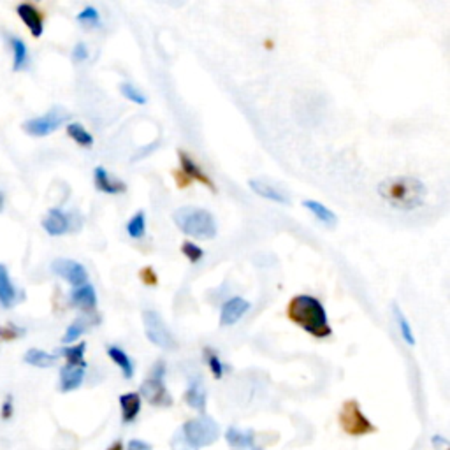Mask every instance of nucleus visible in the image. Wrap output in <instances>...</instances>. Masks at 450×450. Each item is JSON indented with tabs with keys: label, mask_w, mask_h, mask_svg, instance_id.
<instances>
[{
	"label": "nucleus",
	"mask_w": 450,
	"mask_h": 450,
	"mask_svg": "<svg viewBox=\"0 0 450 450\" xmlns=\"http://www.w3.org/2000/svg\"><path fill=\"white\" fill-rule=\"evenodd\" d=\"M378 195L392 208L412 211L424 204L428 188L413 176H392L380 183Z\"/></svg>",
	"instance_id": "1"
},
{
	"label": "nucleus",
	"mask_w": 450,
	"mask_h": 450,
	"mask_svg": "<svg viewBox=\"0 0 450 450\" xmlns=\"http://www.w3.org/2000/svg\"><path fill=\"white\" fill-rule=\"evenodd\" d=\"M289 319L310 332L312 336L319 339L329 338L332 335L331 324H329L328 312H326L324 305L316 298L308 294L296 296L291 303H289V310H287Z\"/></svg>",
	"instance_id": "2"
},
{
	"label": "nucleus",
	"mask_w": 450,
	"mask_h": 450,
	"mask_svg": "<svg viewBox=\"0 0 450 450\" xmlns=\"http://www.w3.org/2000/svg\"><path fill=\"white\" fill-rule=\"evenodd\" d=\"M172 220L183 234L195 239H211L216 236V220L209 211L194 206L176 209Z\"/></svg>",
	"instance_id": "3"
},
{
	"label": "nucleus",
	"mask_w": 450,
	"mask_h": 450,
	"mask_svg": "<svg viewBox=\"0 0 450 450\" xmlns=\"http://www.w3.org/2000/svg\"><path fill=\"white\" fill-rule=\"evenodd\" d=\"M183 433V436L186 438V442L190 445H194L195 449L201 447H209L220 438V426L215 419L208 415H201L198 419H190L183 424V428L179 429Z\"/></svg>",
	"instance_id": "4"
},
{
	"label": "nucleus",
	"mask_w": 450,
	"mask_h": 450,
	"mask_svg": "<svg viewBox=\"0 0 450 450\" xmlns=\"http://www.w3.org/2000/svg\"><path fill=\"white\" fill-rule=\"evenodd\" d=\"M339 426L350 436H366L376 431L375 424L362 413L361 405L355 399H348L343 403L338 415Z\"/></svg>",
	"instance_id": "5"
},
{
	"label": "nucleus",
	"mask_w": 450,
	"mask_h": 450,
	"mask_svg": "<svg viewBox=\"0 0 450 450\" xmlns=\"http://www.w3.org/2000/svg\"><path fill=\"white\" fill-rule=\"evenodd\" d=\"M166 376V366L164 362L159 361L152 369V375L141 383V391H139V396L145 398L150 405L155 406H171L172 398L171 394L166 389L164 383Z\"/></svg>",
	"instance_id": "6"
},
{
	"label": "nucleus",
	"mask_w": 450,
	"mask_h": 450,
	"mask_svg": "<svg viewBox=\"0 0 450 450\" xmlns=\"http://www.w3.org/2000/svg\"><path fill=\"white\" fill-rule=\"evenodd\" d=\"M71 118L67 111L60 106H55V108L49 109L46 115L38 116V118H30L23 123V131L29 136H34V138H45V136L53 134L55 131H58L63 123Z\"/></svg>",
	"instance_id": "7"
},
{
	"label": "nucleus",
	"mask_w": 450,
	"mask_h": 450,
	"mask_svg": "<svg viewBox=\"0 0 450 450\" xmlns=\"http://www.w3.org/2000/svg\"><path fill=\"white\" fill-rule=\"evenodd\" d=\"M143 324H145L146 338L150 343H153L159 348L164 350H175L178 346L175 336L171 335V331L168 329V326L164 324L162 316L156 312L152 310H145L143 312Z\"/></svg>",
	"instance_id": "8"
},
{
	"label": "nucleus",
	"mask_w": 450,
	"mask_h": 450,
	"mask_svg": "<svg viewBox=\"0 0 450 450\" xmlns=\"http://www.w3.org/2000/svg\"><path fill=\"white\" fill-rule=\"evenodd\" d=\"M51 271L71 283L72 287H81L88 283V271L85 266L72 259H55L51 262Z\"/></svg>",
	"instance_id": "9"
},
{
	"label": "nucleus",
	"mask_w": 450,
	"mask_h": 450,
	"mask_svg": "<svg viewBox=\"0 0 450 450\" xmlns=\"http://www.w3.org/2000/svg\"><path fill=\"white\" fill-rule=\"evenodd\" d=\"M248 310L250 303L246 301V299L239 298V296L231 298L222 306V312H220V326H222V328H225V326H234L238 320H241L243 316L248 313Z\"/></svg>",
	"instance_id": "10"
},
{
	"label": "nucleus",
	"mask_w": 450,
	"mask_h": 450,
	"mask_svg": "<svg viewBox=\"0 0 450 450\" xmlns=\"http://www.w3.org/2000/svg\"><path fill=\"white\" fill-rule=\"evenodd\" d=\"M42 229L49 236H63L71 231V216L58 208H51L42 220Z\"/></svg>",
	"instance_id": "11"
},
{
	"label": "nucleus",
	"mask_w": 450,
	"mask_h": 450,
	"mask_svg": "<svg viewBox=\"0 0 450 450\" xmlns=\"http://www.w3.org/2000/svg\"><path fill=\"white\" fill-rule=\"evenodd\" d=\"M16 13L26 25V29L30 30V34L34 38H41L42 32H45V16H42V13L32 4H19L16 8Z\"/></svg>",
	"instance_id": "12"
},
{
	"label": "nucleus",
	"mask_w": 450,
	"mask_h": 450,
	"mask_svg": "<svg viewBox=\"0 0 450 450\" xmlns=\"http://www.w3.org/2000/svg\"><path fill=\"white\" fill-rule=\"evenodd\" d=\"M178 159H179V164H182V172L185 175V178L188 179V182H190V179H195L198 183H202L204 186L211 188L213 192H216V188H215V185H213L211 179H209L208 175H206V172L202 171L201 166L195 164L194 160L190 159L188 153H185V152H182V150H179Z\"/></svg>",
	"instance_id": "13"
},
{
	"label": "nucleus",
	"mask_w": 450,
	"mask_h": 450,
	"mask_svg": "<svg viewBox=\"0 0 450 450\" xmlns=\"http://www.w3.org/2000/svg\"><path fill=\"white\" fill-rule=\"evenodd\" d=\"M93 182H95V188L99 190V192H102V194H108V195H116V194H123L127 190L125 183L120 182V179H115L109 176V172L106 171L104 168H95V171H93Z\"/></svg>",
	"instance_id": "14"
},
{
	"label": "nucleus",
	"mask_w": 450,
	"mask_h": 450,
	"mask_svg": "<svg viewBox=\"0 0 450 450\" xmlns=\"http://www.w3.org/2000/svg\"><path fill=\"white\" fill-rule=\"evenodd\" d=\"M19 301V292L11 282L8 268L4 264H0V306L6 310L13 308L16 303Z\"/></svg>",
	"instance_id": "15"
},
{
	"label": "nucleus",
	"mask_w": 450,
	"mask_h": 450,
	"mask_svg": "<svg viewBox=\"0 0 450 450\" xmlns=\"http://www.w3.org/2000/svg\"><path fill=\"white\" fill-rule=\"evenodd\" d=\"M248 185L250 188L259 195V198L268 199V201H273V202H278V204H289V202H291L289 195H287L283 190L276 188L275 185H271V183L262 182V179H250Z\"/></svg>",
	"instance_id": "16"
},
{
	"label": "nucleus",
	"mask_w": 450,
	"mask_h": 450,
	"mask_svg": "<svg viewBox=\"0 0 450 450\" xmlns=\"http://www.w3.org/2000/svg\"><path fill=\"white\" fill-rule=\"evenodd\" d=\"M85 369L86 368H79V366H63L60 369V391L71 392L81 387L83 380H85Z\"/></svg>",
	"instance_id": "17"
},
{
	"label": "nucleus",
	"mask_w": 450,
	"mask_h": 450,
	"mask_svg": "<svg viewBox=\"0 0 450 450\" xmlns=\"http://www.w3.org/2000/svg\"><path fill=\"white\" fill-rule=\"evenodd\" d=\"M120 408H122L123 424H131L138 419L141 412V396L138 392H127L120 396Z\"/></svg>",
	"instance_id": "18"
},
{
	"label": "nucleus",
	"mask_w": 450,
	"mask_h": 450,
	"mask_svg": "<svg viewBox=\"0 0 450 450\" xmlns=\"http://www.w3.org/2000/svg\"><path fill=\"white\" fill-rule=\"evenodd\" d=\"M206 387L204 383L201 382V378H194L190 380L188 389L185 392V401L190 408L198 410V412H204L206 410Z\"/></svg>",
	"instance_id": "19"
},
{
	"label": "nucleus",
	"mask_w": 450,
	"mask_h": 450,
	"mask_svg": "<svg viewBox=\"0 0 450 450\" xmlns=\"http://www.w3.org/2000/svg\"><path fill=\"white\" fill-rule=\"evenodd\" d=\"M225 440H227L231 450H252L253 440H255V435H253L252 429H238V428H229L225 431Z\"/></svg>",
	"instance_id": "20"
},
{
	"label": "nucleus",
	"mask_w": 450,
	"mask_h": 450,
	"mask_svg": "<svg viewBox=\"0 0 450 450\" xmlns=\"http://www.w3.org/2000/svg\"><path fill=\"white\" fill-rule=\"evenodd\" d=\"M71 303L78 308L83 310H93L97 306V294L95 289L90 283H85L81 287H76L74 291L71 292Z\"/></svg>",
	"instance_id": "21"
},
{
	"label": "nucleus",
	"mask_w": 450,
	"mask_h": 450,
	"mask_svg": "<svg viewBox=\"0 0 450 450\" xmlns=\"http://www.w3.org/2000/svg\"><path fill=\"white\" fill-rule=\"evenodd\" d=\"M108 355L109 359L122 369L123 376H125L127 380H131L132 376H134V362H132V359L129 357L127 352H123L120 346H108Z\"/></svg>",
	"instance_id": "22"
},
{
	"label": "nucleus",
	"mask_w": 450,
	"mask_h": 450,
	"mask_svg": "<svg viewBox=\"0 0 450 450\" xmlns=\"http://www.w3.org/2000/svg\"><path fill=\"white\" fill-rule=\"evenodd\" d=\"M303 206H305L306 209H308L310 213H312L315 218H319L320 222L326 223V225H329V227H332L336 222H338V218H336L335 211H331V209L328 208V206H324L322 202L319 201H312V199H306V201H303Z\"/></svg>",
	"instance_id": "23"
},
{
	"label": "nucleus",
	"mask_w": 450,
	"mask_h": 450,
	"mask_svg": "<svg viewBox=\"0 0 450 450\" xmlns=\"http://www.w3.org/2000/svg\"><path fill=\"white\" fill-rule=\"evenodd\" d=\"M9 42H11L13 48V71H23L26 67V63H29V49H26L25 42L19 38H15V35L9 38Z\"/></svg>",
	"instance_id": "24"
},
{
	"label": "nucleus",
	"mask_w": 450,
	"mask_h": 450,
	"mask_svg": "<svg viewBox=\"0 0 450 450\" xmlns=\"http://www.w3.org/2000/svg\"><path fill=\"white\" fill-rule=\"evenodd\" d=\"M25 362L30 366H35V368H51L53 364L56 362V355L55 353H48L45 350L39 348H30L29 352L25 353Z\"/></svg>",
	"instance_id": "25"
},
{
	"label": "nucleus",
	"mask_w": 450,
	"mask_h": 450,
	"mask_svg": "<svg viewBox=\"0 0 450 450\" xmlns=\"http://www.w3.org/2000/svg\"><path fill=\"white\" fill-rule=\"evenodd\" d=\"M85 350H86V343L81 341L78 345L72 346H63L60 350V355L65 357L69 366H79V368H86V361H85Z\"/></svg>",
	"instance_id": "26"
},
{
	"label": "nucleus",
	"mask_w": 450,
	"mask_h": 450,
	"mask_svg": "<svg viewBox=\"0 0 450 450\" xmlns=\"http://www.w3.org/2000/svg\"><path fill=\"white\" fill-rule=\"evenodd\" d=\"M127 234L131 236L132 239H141L146 234V215L145 211H138L132 216L125 225Z\"/></svg>",
	"instance_id": "27"
},
{
	"label": "nucleus",
	"mask_w": 450,
	"mask_h": 450,
	"mask_svg": "<svg viewBox=\"0 0 450 450\" xmlns=\"http://www.w3.org/2000/svg\"><path fill=\"white\" fill-rule=\"evenodd\" d=\"M392 313H394L396 324H398L399 332H401V338L405 339V343H408V345H415V336H413L412 326H410L408 319H406V316L403 315V312L399 310L398 305L392 306Z\"/></svg>",
	"instance_id": "28"
},
{
	"label": "nucleus",
	"mask_w": 450,
	"mask_h": 450,
	"mask_svg": "<svg viewBox=\"0 0 450 450\" xmlns=\"http://www.w3.org/2000/svg\"><path fill=\"white\" fill-rule=\"evenodd\" d=\"M67 134L69 138L74 139L79 146H85V148H90L93 145V136L86 131L81 123H69L67 125Z\"/></svg>",
	"instance_id": "29"
},
{
	"label": "nucleus",
	"mask_w": 450,
	"mask_h": 450,
	"mask_svg": "<svg viewBox=\"0 0 450 450\" xmlns=\"http://www.w3.org/2000/svg\"><path fill=\"white\" fill-rule=\"evenodd\" d=\"M120 93H122L127 101L134 102V104L145 106L146 102H148L145 93H143L138 86L132 85V83H122V85H120Z\"/></svg>",
	"instance_id": "30"
},
{
	"label": "nucleus",
	"mask_w": 450,
	"mask_h": 450,
	"mask_svg": "<svg viewBox=\"0 0 450 450\" xmlns=\"http://www.w3.org/2000/svg\"><path fill=\"white\" fill-rule=\"evenodd\" d=\"M204 352H206V362H208L209 371L213 373V376H215L216 380H220L223 376V371H225V366H223V362L220 361V357L216 355L215 350L206 348Z\"/></svg>",
	"instance_id": "31"
},
{
	"label": "nucleus",
	"mask_w": 450,
	"mask_h": 450,
	"mask_svg": "<svg viewBox=\"0 0 450 450\" xmlns=\"http://www.w3.org/2000/svg\"><path fill=\"white\" fill-rule=\"evenodd\" d=\"M86 331V322L85 320H76V322H72L71 326H69V329L65 331V335H63L62 341L65 343V345H69V343H74L76 339L79 338V336L83 335V332Z\"/></svg>",
	"instance_id": "32"
},
{
	"label": "nucleus",
	"mask_w": 450,
	"mask_h": 450,
	"mask_svg": "<svg viewBox=\"0 0 450 450\" xmlns=\"http://www.w3.org/2000/svg\"><path fill=\"white\" fill-rule=\"evenodd\" d=\"M76 19H78L79 23H83V25H86V26L101 25V15H99L97 9L92 8V6H88V8L83 9V11L79 13L78 16H76Z\"/></svg>",
	"instance_id": "33"
},
{
	"label": "nucleus",
	"mask_w": 450,
	"mask_h": 450,
	"mask_svg": "<svg viewBox=\"0 0 450 450\" xmlns=\"http://www.w3.org/2000/svg\"><path fill=\"white\" fill-rule=\"evenodd\" d=\"M182 252H183V255H185L186 259H188V261L192 262V264L199 262L202 259V257H204V250H202L201 246H198L195 243H192V241L183 243Z\"/></svg>",
	"instance_id": "34"
},
{
	"label": "nucleus",
	"mask_w": 450,
	"mask_h": 450,
	"mask_svg": "<svg viewBox=\"0 0 450 450\" xmlns=\"http://www.w3.org/2000/svg\"><path fill=\"white\" fill-rule=\"evenodd\" d=\"M171 449L172 450H199L195 449L194 445H190V443L186 442V438L183 436L182 431L175 433V436H172L171 440Z\"/></svg>",
	"instance_id": "35"
},
{
	"label": "nucleus",
	"mask_w": 450,
	"mask_h": 450,
	"mask_svg": "<svg viewBox=\"0 0 450 450\" xmlns=\"http://www.w3.org/2000/svg\"><path fill=\"white\" fill-rule=\"evenodd\" d=\"M23 329L22 328H16V326L13 324H8L4 326V328H0V338L2 339H16L19 335H23Z\"/></svg>",
	"instance_id": "36"
},
{
	"label": "nucleus",
	"mask_w": 450,
	"mask_h": 450,
	"mask_svg": "<svg viewBox=\"0 0 450 450\" xmlns=\"http://www.w3.org/2000/svg\"><path fill=\"white\" fill-rule=\"evenodd\" d=\"M72 58H74V62H83V60L88 58V48H86L85 42H78L72 48Z\"/></svg>",
	"instance_id": "37"
},
{
	"label": "nucleus",
	"mask_w": 450,
	"mask_h": 450,
	"mask_svg": "<svg viewBox=\"0 0 450 450\" xmlns=\"http://www.w3.org/2000/svg\"><path fill=\"white\" fill-rule=\"evenodd\" d=\"M127 450H153L152 445L145 440H131L129 445H127Z\"/></svg>",
	"instance_id": "38"
},
{
	"label": "nucleus",
	"mask_w": 450,
	"mask_h": 450,
	"mask_svg": "<svg viewBox=\"0 0 450 450\" xmlns=\"http://www.w3.org/2000/svg\"><path fill=\"white\" fill-rule=\"evenodd\" d=\"M0 415H2V419H4V421H8V419H11L13 417V398L11 396H8V398H6L4 405H2V413H0Z\"/></svg>",
	"instance_id": "39"
},
{
	"label": "nucleus",
	"mask_w": 450,
	"mask_h": 450,
	"mask_svg": "<svg viewBox=\"0 0 450 450\" xmlns=\"http://www.w3.org/2000/svg\"><path fill=\"white\" fill-rule=\"evenodd\" d=\"M141 278L145 280V283H148V285H156V275L153 273L152 268H146L145 271L141 273Z\"/></svg>",
	"instance_id": "40"
},
{
	"label": "nucleus",
	"mask_w": 450,
	"mask_h": 450,
	"mask_svg": "<svg viewBox=\"0 0 450 450\" xmlns=\"http://www.w3.org/2000/svg\"><path fill=\"white\" fill-rule=\"evenodd\" d=\"M433 443H435V445H443V447H445L449 442H447L445 438H442V436H433Z\"/></svg>",
	"instance_id": "41"
},
{
	"label": "nucleus",
	"mask_w": 450,
	"mask_h": 450,
	"mask_svg": "<svg viewBox=\"0 0 450 450\" xmlns=\"http://www.w3.org/2000/svg\"><path fill=\"white\" fill-rule=\"evenodd\" d=\"M108 450H123V443L122 442H120V440H116V442L115 443H113V445L111 447H109V449Z\"/></svg>",
	"instance_id": "42"
},
{
	"label": "nucleus",
	"mask_w": 450,
	"mask_h": 450,
	"mask_svg": "<svg viewBox=\"0 0 450 450\" xmlns=\"http://www.w3.org/2000/svg\"><path fill=\"white\" fill-rule=\"evenodd\" d=\"M4 206H6V195L0 192V213L4 211Z\"/></svg>",
	"instance_id": "43"
},
{
	"label": "nucleus",
	"mask_w": 450,
	"mask_h": 450,
	"mask_svg": "<svg viewBox=\"0 0 450 450\" xmlns=\"http://www.w3.org/2000/svg\"><path fill=\"white\" fill-rule=\"evenodd\" d=\"M252 450H262V447H253Z\"/></svg>",
	"instance_id": "44"
}]
</instances>
